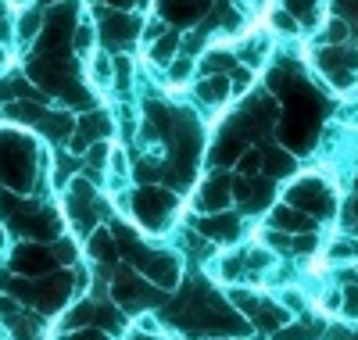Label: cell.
<instances>
[{
    "label": "cell",
    "instance_id": "6da1fadb",
    "mask_svg": "<svg viewBox=\"0 0 358 340\" xmlns=\"http://www.w3.org/2000/svg\"><path fill=\"white\" fill-rule=\"evenodd\" d=\"M226 94H229V86H226V79H208L204 86H201V97L204 101H226Z\"/></svg>",
    "mask_w": 358,
    "mask_h": 340
},
{
    "label": "cell",
    "instance_id": "7a4b0ae2",
    "mask_svg": "<svg viewBox=\"0 0 358 340\" xmlns=\"http://www.w3.org/2000/svg\"><path fill=\"white\" fill-rule=\"evenodd\" d=\"M344 36H348V25H344V22H337V18H334L330 25H326V40H330V43H341Z\"/></svg>",
    "mask_w": 358,
    "mask_h": 340
},
{
    "label": "cell",
    "instance_id": "3957f363",
    "mask_svg": "<svg viewBox=\"0 0 358 340\" xmlns=\"http://www.w3.org/2000/svg\"><path fill=\"white\" fill-rule=\"evenodd\" d=\"M94 79H104V83L111 79V61L108 57H97L94 61Z\"/></svg>",
    "mask_w": 358,
    "mask_h": 340
},
{
    "label": "cell",
    "instance_id": "277c9868",
    "mask_svg": "<svg viewBox=\"0 0 358 340\" xmlns=\"http://www.w3.org/2000/svg\"><path fill=\"white\" fill-rule=\"evenodd\" d=\"M172 54V40H165L162 47H155V57H169Z\"/></svg>",
    "mask_w": 358,
    "mask_h": 340
}]
</instances>
